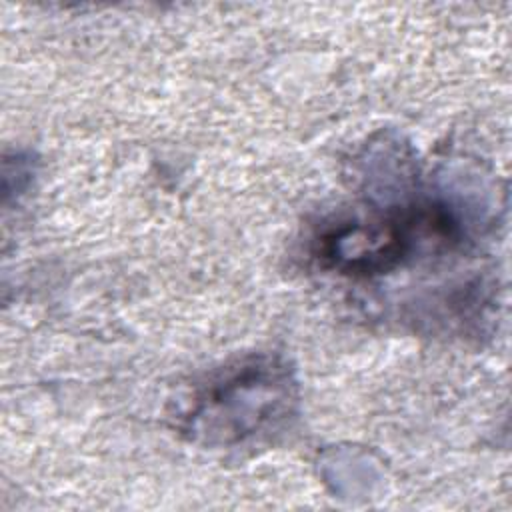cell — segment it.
<instances>
[{
	"instance_id": "cell-1",
	"label": "cell",
	"mask_w": 512,
	"mask_h": 512,
	"mask_svg": "<svg viewBox=\"0 0 512 512\" xmlns=\"http://www.w3.org/2000/svg\"><path fill=\"white\" fill-rule=\"evenodd\" d=\"M294 382L270 356L242 360L214 374L194 394L186 426L208 442H238L288 416Z\"/></svg>"
},
{
	"instance_id": "cell-2",
	"label": "cell",
	"mask_w": 512,
	"mask_h": 512,
	"mask_svg": "<svg viewBox=\"0 0 512 512\" xmlns=\"http://www.w3.org/2000/svg\"><path fill=\"white\" fill-rule=\"evenodd\" d=\"M458 222L434 204L404 208L370 220H348L318 238L316 258L348 276H376L400 266L424 240L450 242Z\"/></svg>"
}]
</instances>
